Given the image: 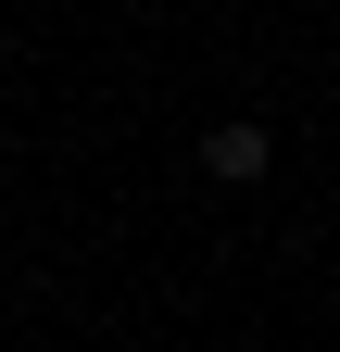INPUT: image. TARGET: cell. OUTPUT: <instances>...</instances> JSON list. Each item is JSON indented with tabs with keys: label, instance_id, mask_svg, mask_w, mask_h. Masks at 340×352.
Instances as JSON below:
<instances>
[{
	"label": "cell",
	"instance_id": "6da1fadb",
	"mask_svg": "<svg viewBox=\"0 0 340 352\" xmlns=\"http://www.w3.org/2000/svg\"><path fill=\"white\" fill-rule=\"evenodd\" d=\"M265 164H277V139H265L252 113H227L215 139H202V176H215V189H265Z\"/></svg>",
	"mask_w": 340,
	"mask_h": 352
}]
</instances>
